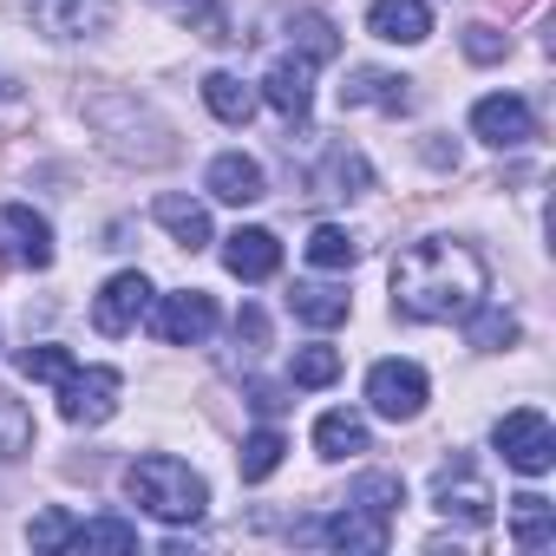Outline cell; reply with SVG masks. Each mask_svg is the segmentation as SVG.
Returning a JSON list of instances; mask_svg holds the SVG:
<instances>
[{
    "label": "cell",
    "instance_id": "obj_4",
    "mask_svg": "<svg viewBox=\"0 0 556 556\" xmlns=\"http://www.w3.org/2000/svg\"><path fill=\"white\" fill-rule=\"evenodd\" d=\"M491 439H497L504 465H510V471H523V478H543V471L556 465V426H549L536 406H517V413H504Z\"/></svg>",
    "mask_w": 556,
    "mask_h": 556
},
{
    "label": "cell",
    "instance_id": "obj_14",
    "mask_svg": "<svg viewBox=\"0 0 556 556\" xmlns=\"http://www.w3.org/2000/svg\"><path fill=\"white\" fill-rule=\"evenodd\" d=\"M0 236H8V255H14V262H27V268H53V229H47L40 210L8 203V210H0Z\"/></svg>",
    "mask_w": 556,
    "mask_h": 556
},
{
    "label": "cell",
    "instance_id": "obj_22",
    "mask_svg": "<svg viewBox=\"0 0 556 556\" xmlns=\"http://www.w3.org/2000/svg\"><path fill=\"white\" fill-rule=\"evenodd\" d=\"M510 536H517V549H549L556 543V504L536 491L510 497Z\"/></svg>",
    "mask_w": 556,
    "mask_h": 556
},
{
    "label": "cell",
    "instance_id": "obj_35",
    "mask_svg": "<svg viewBox=\"0 0 556 556\" xmlns=\"http://www.w3.org/2000/svg\"><path fill=\"white\" fill-rule=\"evenodd\" d=\"M27 543H34V549H66V543H73V517H66L60 504L40 510V517L27 523Z\"/></svg>",
    "mask_w": 556,
    "mask_h": 556
},
{
    "label": "cell",
    "instance_id": "obj_30",
    "mask_svg": "<svg viewBox=\"0 0 556 556\" xmlns=\"http://www.w3.org/2000/svg\"><path fill=\"white\" fill-rule=\"evenodd\" d=\"M354 255H361V242H354L348 229H334V223H321V229L308 236V262H315V268H354Z\"/></svg>",
    "mask_w": 556,
    "mask_h": 556
},
{
    "label": "cell",
    "instance_id": "obj_17",
    "mask_svg": "<svg viewBox=\"0 0 556 556\" xmlns=\"http://www.w3.org/2000/svg\"><path fill=\"white\" fill-rule=\"evenodd\" d=\"M367 34L387 47H419L432 34V8L426 0H374L367 8Z\"/></svg>",
    "mask_w": 556,
    "mask_h": 556
},
{
    "label": "cell",
    "instance_id": "obj_19",
    "mask_svg": "<svg viewBox=\"0 0 556 556\" xmlns=\"http://www.w3.org/2000/svg\"><path fill=\"white\" fill-rule=\"evenodd\" d=\"M315 190H321V197H367V190H374V164H367L354 144H334V151L315 164Z\"/></svg>",
    "mask_w": 556,
    "mask_h": 556
},
{
    "label": "cell",
    "instance_id": "obj_37",
    "mask_svg": "<svg viewBox=\"0 0 556 556\" xmlns=\"http://www.w3.org/2000/svg\"><path fill=\"white\" fill-rule=\"evenodd\" d=\"M249 406H255L262 419H275V413H282L289 400H282V393H275V387H262V380H255V387H249Z\"/></svg>",
    "mask_w": 556,
    "mask_h": 556
},
{
    "label": "cell",
    "instance_id": "obj_23",
    "mask_svg": "<svg viewBox=\"0 0 556 556\" xmlns=\"http://www.w3.org/2000/svg\"><path fill=\"white\" fill-rule=\"evenodd\" d=\"M151 216H157V223H164V229H170L184 249H203V242H216V236H210V210H203L197 197H177V190H170V197H157V210H151Z\"/></svg>",
    "mask_w": 556,
    "mask_h": 556
},
{
    "label": "cell",
    "instance_id": "obj_27",
    "mask_svg": "<svg viewBox=\"0 0 556 556\" xmlns=\"http://www.w3.org/2000/svg\"><path fill=\"white\" fill-rule=\"evenodd\" d=\"M66 549H138V523H125V517L73 523V543H66Z\"/></svg>",
    "mask_w": 556,
    "mask_h": 556
},
{
    "label": "cell",
    "instance_id": "obj_9",
    "mask_svg": "<svg viewBox=\"0 0 556 556\" xmlns=\"http://www.w3.org/2000/svg\"><path fill=\"white\" fill-rule=\"evenodd\" d=\"M144 308H151V282H144L138 268H125V275H112V282L99 289V302H92V328L118 341V334H131V328L144 321Z\"/></svg>",
    "mask_w": 556,
    "mask_h": 556
},
{
    "label": "cell",
    "instance_id": "obj_25",
    "mask_svg": "<svg viewBox=\"0 0 556 556\" xmlns=\"http://www.w3.org/2000/svg\"><path fill=\"white\" fill-rule=\"evenodd\" d=\"M203 105H210L223 125H249V118H255V92H249L236 73H210V79H203Z\"/></svg>",
    "mask_w": 556,
    "mask_h": 556
},
{
    "label": "cell",
    "instance_id": "obj_11",
    "mask_svg": "<svg viewBox=\"0 0 556 556\" xmlns=\"http://www.w3.org/2000/svg\"><path fill=\"white\" fill-rule=\"evenodd\" d=\"M302 536L334 543V549H348V556H380V549H387V517L348 504V510H334L328 523H302Z\"/></svg>",
    "mask_w": 556,
    "mask_h": 556
},
{
    "label": "cell",
    "instance_id": "obj_20",
    "mask_svg": "<svg viewBox=\"0 0 556 556\" xmlns=\"http://www.w3.org/2000/svg\"><path fill=\"white\" fill-rule=\"evenodd\" d=\"M289 308H295V321H308V328H341V321L354 315V295L334 289V282H295V289H289Z\"/></svg>",
    "mask_w": 556,
    "mask_h": 556
},
{
    "label": "cell",
    "instance_id": "obj_13",
    "mask_svg": "<svg viewBox=\"0 0 556 556\" xmlns=\"http://www.w3.org/2000/svg\"><path fill=\"white\" fill-rule=\"evenodd\" d=\"M341 105L348 112H361V105H374V112H413V79H400V73H380V66H354L348 73V86H341Z\"/></svg>",
    "mask_w": 556,
    "mask_h": 556
},
{
    "label": "cell",
    "instance_id": "obj_24",
    "mask_svg": "<svg viewBox=\"0 0 556 556\" xmlns=\"http://www.w3.org/2000/svg\"><path fill=\"white\" fill-rule=\"evenodd\" d=\"M289 47H295V60H308V66L341 60V34H334L328 14H295V21H289Z\"/></svg>",
    "mask_w": 556,
    "mask_h": 556
},
{
    "label": "cell",
    "instance_id": "obj_8",
    "mask_svg": "<svg viewBox=\"0 0 556 556\" xmlns=\"http://www.w3.org/2000/svg\"><path fill=\"white\" fill-rule=\"evenodd\" d=\"M151 334H157V341H170V348H197V341H210V334H216V302H210L203 289L164 295V302L151 308Z\"/></svg>",
    "mask_w": 556,
    "mask_h": 556
},
{
    "label": "cell",
    "instance_id": "obj_32",
    "mask_svg": "<svg viewBox=\"0 0 556 556\" xmlns=\"http://www.w3.org/2000/svg\"><path fill=\"white\" fill-rule=\"evenodd\" d=\"M151 8H164V14L184 21V27H203V40H229V34H223V14H216V0H151Z\"/></svg>",
    "mask_w": 556,
    "mask_h": 556
},
{
    "label": "cell",
    "instance_id": "obj_28",
    "mask_svg": "<svg viewBox=\"0 0 556 556\" xmlns=\"http://www.w3.org/2000/svg\"><path fill=\"white\" fill-rule=\"evenodd\" d=\"M282 452H289V439L275 432V426H262V432H249L242 439V484H262L275 465H282Z\"/></svg>",
    "mask_w": 556,
    "mask_h": 556
},
{
    "label": "cell",
    "instance_id": "obj_16",
    "mask_svg": "<svg viewBox=\"0 0 556 556\" xmlns=\"http://www.w3.org/2000/svg\"><path fill=\"white\" fill-rule=\"evenodd\" d=\"M262 99L282 112V118H308V105H315V66L308 60H275L268 73H262Z\"/></svg>",
    "mask_w": 556,
    "mask_h": 556
},
{
    "label": "cell",
    "instance_id": "obj_3",
    "mask_svg": "<svg viewBox=\"0 0 556 556\" xmlns=\"http://www.w3.org/2000/svg\"><path fill=\"white\" fill-rule=\"evenodd\" d=\"M86 118H92V131H99V144L112 151V157H125V164H170V125L138 99V92H99L92 105H86Z\"/></svg>",
    "mask_w": 556,
    "mask_h": 556
},
{
    "label": "cell",
    "instance_id": "obj_34",
    "mask_svg": "<svg viewBox=\"0 0 556 556\" xmlns=\"http://www.w3.org/2000/svg\"><path fill=\"white\" fill-rule=\"evenodd\" d=\"M73 367H79V361H73L66 348H27V354H21V374H27V380H53V387H60Z\"/></svg>",
    "mask_w": 556,
    "mask_h": 556
},
{
    "label": "cell",
    "instance_id": "obj_5",
    "mask_svg": "<svg viewBox=\"0 0 556 556\" xmlns=\"http://www.w3.org/2000/svg\"><path fill=\"white\" fill-rule=\"evenodd\" d=\"M426 400H432V380H426V367L419 361H380L374 374H367V406L380 413V419H419L426 413Z\"/></svg>",
    "mask_w": 556,
    "mask_h": 556
},
{
    "label": "cell",
    "instance_id": "obj_6",
    "mask_svg": "<svg viewBox=\"0 0 556 556\" xmlns=\"http://www.w3.org/2000/svg\"><path fill=\"white\" fill-rule=\"evenodd\" d=\"M118 393H125L118 367H73L60 380V419L66 426H105L118 413Z\"/></svg>",
    "mask_w": 556,
    "mask_h": 556
},
{
    "label": "cell",
    "instance_id": "obj_21",
    "mask_svg": "<svg viewBox=\"0 0 556 556\" xmlns=\"http://www.w3.org/2000/svg\"><path fill=\"white\" fill-rule=\"evenodd\" d=\"M315 452H321V458H361V452H374L367 419H361V413H348V406L321 413V419H315Z\"/></svg>",
    "mask_w": 556,
    "mask_h": 556
},
{
    "label": "cell",
    "instance_id": "obj_39",
    "mask_svg": "<svg viewBox=\"0 0 556 556\" xmlns=\"http://www.w3.org/2000/svg\"><path fill=\"white\" fill-rule=\"evenodd\" d=\"M8 92H14V79H8V73H0V99H8Z\"/></svg>",
    "mask_w": 556,
    "mask_h": 556
},
{
    "label": "cell",
    "instance_id": "obj_12",
    "mask_svg": "<svg viewBox=\"0 0 556 556\" xmlns=\"http://www.w3.org/2000/svg\"><path fill=\"white\" fill-rule=\"evenodd\" d=\"M53 40H92L112 27V0H27Z\"/></svg>",
    "mask_w": 556,
    "mask_h": 556
},
{
    "label": "cell",
    "instance_id": "obj_38",
    "mask_svg": "<svg viewBox=\"0 0 556 556\" xmlns=\"http://www.w3.org/2000/svg\"><path fill=\"white\" fill-rule=\"evenodd\" d=\"M236 341H249V348H262V341H268V321H262L255 308H242V321H236Z\"/></svg>",
    "mask_w": 556,
    "mask_h": 556
},
{
    "label": "cell",
    "instance_id": "obj_33",
    "mask_svg": "<svg viewBox=\"0 0 556 556\" xmlns=\"http://www.w3.org/2000/svg\"><path fill=\"white\" fill-rule=\"evenodd\" d=\"M27 445H34V419L21 413V400L0 393V458H21Z\"/></svg>",
    "mask_w": 556,
    "mask_h": 556
},
{
    "label": "cell",
    "instance_id": "obj_31",
    "mask_svg": "<svg viewBox=\"0 0 556 556\" xmlns=\"http://www.w3.org/2000/svg\"><path fill=\"white\" fill-rule=\"evenodd\" d=\"M289 380H295V387H334V380H341V354H334V348H302V354L289 361Z\"/></svg>",
    "mask_w": 556,
    "mask_h": 556
},
{
    "label": "cell",
    "instance_id": "obj_26",
    "mask_svg": "<svg viewBox=\"0 0 556 556\" xmlns=\"http://www.w3.org/2000/svg\"><path fill=\"white\" fill-rule=\"evenodd\" d=\"M348 504H361V510H374V517H387V523H393V510L406 504V484H400L393 471H367V478H354Z\"/></svg>",
    "mask_w": 556,
    "mask_h": 556
},
{
    "label": "cell",
    "instance_id": "obj_1",
    "mask_svg": "<svg viewBox=\"0 0 556 556\" xmlns=\"http://www.w3.org/2000/svg\"><path fill=\"white\" fill-rule=\"evenodd\" d=\"M484 255L458 236H426L393 262V308L406 321H465L484 302Z\"/></svg>",
    "mask_w": 556,
    "mask_h": 556
},
{
    "label": "cell",
    "instance_id": "obj_36",
    "mask_svg": "<svg viewBox=\"0 0 556 556\" xmlns=\"http://www.w3.org/2000/svg\"><path fill=\"white\" fill-rule=\"evenodd\" d=\"M465 53H471L478 66H491V60H504V34H497V27H465Z\"/></svg>",
    "mask_w": 556,
    "mask_h": 556
},
{
    "label": "cell",
    "instance_id": "obj_29",
    "mask_svg": "<svg viewBox=\"0 0 556 556\" xmlns=\"http://www.w3.org/2000/svg\"><path fill=\"white\" fill-rule=\"evenodd\" d=\"M465 321H471V348H478V354H504V348L517 341V321H510L504 308H484V302H478Z\"/></svg>",
    "mask_w": 556,
    "mask_h": 556
},
{
    "label": "cell",
    "instance_id": "obj_10",
    "mask_svg": "<svg viewBox=\"0 0 556 556\" xmlns=\"http://www.w3.org/2000/svg\"><path fill=\"white\" fill-rule=\"evenodd\" d=\"M471 131H478L484 144H497V151H517V144L536 138V118H530V105H523L517 92H491V99L471 105Z\"/></svg>",
    "mask_w": 556,
    "mask_h": 556
},
{
    "label": "cell",
    "instance_id": "obj_2",
    "mask_svg": "<svg viewBox=\"0 0 556 556\" xmlns=\"http://www.w3.org/2000/svg\"><path fill=\"white\" fill-rule=\"evenodd\" d=\"M125 497H131L138 510H151L157 523H197V517L210 510V484H203L184 458H170V452L131 458V465H125Z\"/></svg>",
    "mask_w": 556,
    "mask_h": 556
},
{
    "label": "cell",
    "instance_id": "obj_7",
    "mask_svg": "<svg viewBox=\"0 0 556 556\" xmlns=\"http://www.w3.org/2000/svg\"><path fill=\"white\" fill-rule=\"evenodd\" d=\"M432 504H439L445 517H458L465 530H484V523H491V484L471 471V458L439 465V478H432Z\"/></svg>",
    "mask_w": 556,
    "mask_h": 556
},
{
    "label": "cell",
    "instance_id": "obj_15",
    "mask_svg": "<svg viewBox=\"0 0 556 556\" xmlns=\"http://www.w3.org/2000/svg\"><path fill=\"white\" fill-rule=\"evenodd\" d=\"M223 268L236 282H268V275L282 268V242L268 229H236V236H223Z\"/></svg>",
    "mask_w": 556,
    "mask_h": 556
},
{
    "label": "cell",
    "instance_id": "obj_18",
    "mask_svg": "<svg viewBox=\"0 0 556 556\" xmlns=\"http://www.w3.org/2000/svg\"><path fill=\"white\" fill-rule=\"evenodd\" d=\"M210 197H223V203H255V197H268V184H262V164L255 157H242V151H223L216 164H210Z\"/></svg>",
    "mask_w": 556,
    "mask_h": 556
}]
</instances>
